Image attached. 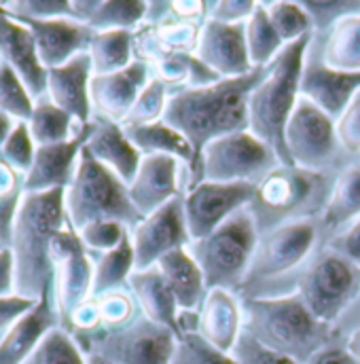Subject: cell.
I'll return each mask as SVG.
<instances>
[{
    "instance_id": "cell-1",
    "label": "cell",
    "mask_w": 360,
    "mask_h": 364,
    "mask_svg": "<svg viewBox=\"0 0 360 364\" xmlns=\"http://www.w3.org/2000/svg\"><path fill=\"white\" fill-rule=\"evenodd\" d=\"M270 66L255 68L240 79H221L197 90L174 91L168 100L164 121L180 132L191 149V182L197 176L201 151L229 134L248 132V102L253 91L265 79Z\"/></svg>"
},
{
    "instance_id": "cell-2",
    "label": "cell",
    "mask_w": 360,
    "mask_h": 364,
    "mask_svg": "<svg viewBox=\"0 0 360 364\" xmlns=\"http://www.w3.org/2000/svg\"><path fill=\"white\" fill-rule=\"evenodd\" d=\"M64 197L66 188L23 195L9 242L15 259V294L41 299L53 290L51 244L68 227Z\"/></svg>"
},
{
    "instance_id": "cell-3",
    "label": "cell",
    "mask_w": 360,
    "mask_h": 364,
    "mask_svg": "<svg viewBox=\"0 0 360 364\" xmlns=\"http://www.w3.org/2000/svg\"><path fill=\"white\" fill-rule=\"evenodd\" d=\"M244 328L263 346L305 364L316 352L331 346L333 324L320 322L301 296L248 299L244 305Z\"/></svg>"
},
{
    "instance_id": "cell-4",
    "label": "cell",
    "mask_w": 360,
    "mask_h": 364,
    "mask_svg": "<svg viewBox=\"0 0 360 364\" xmlns=\"http://www.w3.org/2000/svg\"><path fill=\"white\" fill-rule=\"evenodd\" d=\"M312 34L286 45L268 68L265 79L253 91L248 102V132L275 153L280 166H292L284 144L286 123L301 100V75Z\"/></svg>"
},
{
    "instance_id": "cell-5",
    "label": "cell",
    "mask_w": 360,
    "mask_h": 364,
    "mask_svg": "<svg viewBox=\"0 0 360 364\" xmlns=\"http://www.w3.org/2000/svg\"><path fill=\"white\" fill-rule=\"evenodd\" d=\"M66 216L75 231L97 220H117L129 231L144 218L129 199L127 184L97 159L88 149L81 151L75 178L66 188Z\"/></svg>"
},
{
    "instance_id": "cell-6",
    "label": "cell",
    "mask_w": 360,
    "mask_h": 364,
    "mask_svg": "<svg viewBox=\"0 0 360 364\" xmlns=\"http://www.w3.org/2000/svg\"><path fill=\"white\" fill-rule=\"evenodd\" d=\"M257 246L259 227L248 205L235 212L208 237L191 242L189 252L203 273L208 290H231L248 277Z\"/></svg>"
},
{
    "instance_id": "cell-7",
    "label": "cell",
    "mask_w": 360,
    "mask_h": 364,
    "mask_svg": "<svg viewBox=\"0 0 360 364\" xmlns=\"http://www.w3.org/2000/svg\"><path fill=\"white\" fill-rule=\"evenodd\" d=\"M280 166L275 153L250 132H238L210 142L201 151L197 176L191 182H257Z\"/></svg>"
},
{
    "instance_id": "cell-8",
    "label": "cell",
    "mask_w": 360,
    "mask_h": 364,
    "mask_svg": "<svg viewBox=\"0 0 360 364\" xmlns=\"http://www.w3.org/2000/svg\"><path fill=\"white\" fill-rule=\"evenodd\" d=\"M360 292V267L335 250L322 252L299 279L297 294L305 307L327 324H333Z\"/></svg>"
},
{
    "instance_id": "cell-9",
    "label": "cell",
    "mask_w": 360,
    "mask_h": 364,
    "mask_svg": "<svg viewBox=\"0 0 360 364\" xmlns=\"http://www.w3.org/2000/svg\"><path fill=\"white\" fill-rule=\"evenodd\" d=\"M322 182L324 176L320 172L295 166H275L257 182V193L250 203L259 233L273 225H284L286 218L303 214L318 197Z\"/></svg>"
},
{
    "instance_id": "cell-10",
    "label": "cell",
    "mask_w": 360,
    "mask_h": 364,
    "mask_svg": "<svg viewBox=\"0 0 360 364\" xmlns=\"http://www.w3.org/2000/svg\"><path fill=\"white\" fill-rule=\"evenodd\" d=\"M90 346L91 354H100L112 364H172L179 335L142 316L125 328L97 335Z\"/></svg>"
},
{
    "instance_id": "cell-11",
    "label": "cell",
    "mask_w": 360,
    "mask_h": 364,
    "mask_svg": "<svg viewBox=\"0 0 360 364\" xmlns=\"http://www.w3.org/2000/svg\"><path fill=\"white\" fill-rule=\"evenodd\" d=\"M255 182H208L193 184L182 197L184 223L191 242L214 233L235 212L248 208L255 199Z\"/></svg>"
},
{
    "instance_id": "cell-12",
    "label": "cell",
    "mask_w": 360,
    "mask_h": 364,
    "mask_svg": "<svg viewBox=\"0 0 360 364\" xmlns=\"http://www.w3.org/2000/svg\"><path fill=\"white\" fill-rule=\"evenodd\" d=\"M284 144L295 168L318 172L329 166L337 153L335 121L309 100L301 97L286 123Z\"/></svg>"
},
{
    "instance_id": "cell-13",
    "label": "cell",
    "mask_w": 360,
    "mask_h": 364,
    "mask_svg": "<svg viewBox=\"0 0 360 364\" xmlns=\"http://www.w3.org/2000/svg\"><path fill=\"white\" fill-rule=\"evenodd\" d=\"M53 261V301L60 320H68L77 307L91 299L93 265L79 233L68 225L51 244Z\"/></svg>"
},
{
    "instance_id": "cell-14",
    "label": "cell",
    "mask_w": 360,
    "mask_h": 364,
    "mask_svg": "<svg viewBox=\"0 0 360 364\" xmlns=\"http://www.w3.org/2000/svg\"><path fill=\"white\" fill-rule=\"evenodd\" d=\"M318 231L312 218L288 220L259 240L246 279H268L299 267L316 244Z\"/></svg>"
},
{
    "instance_id": "cell-15",
    "label": "cell",
    "mask_w": 360,
    "mask_h": 364,
    "mask_svg": "<svg viewBox=\"0 0 360 364\" xmlns=\"http://www.w3.org/2000/svg\"><path fill=\"white\" fill-rule=\"evenodd\" d=\"M132 246L136 255V272L155 267L166 255L191 244L182 197H174L157 212L144 216L132 231Z\"/></svg>"
},
{
    "instance_id": "cell-16",
    "label": "cell",
    "mask_w": 360,
    "mask_h": 364,
    "mask_svg": "<svg viewBox=\"0 0 360 364\" xmlns=\"http://www.w3.org/2000/svg\"><path fill=\"white\" fill-rule=\"evenodd\" d=\"M195 55L218 79H240L255 70L246 47V23L206 19L199 30Z\"/></svg>"
},
{
    "instance_id": "cell-17",
    "label": "cell",
    "mask_w": 360,
    "mask_h": 364,
    "mask_svg": "<svg viewBox=\"0 0 360 364\" xmlns=\"http://www.w3.org/2000/svg\"><path fill=\"white\" fill-rule=\"evenodd\" d=\"M149 81L151 64L144 60H134L127 68L119 73L93 77L90 87L93 112L102 121L121 125Z\"/></svg>"
},
{
    "instance_id": "cell-18",
    "label": "cell",
    "mask_w": 360,
    "mask_h": 364,
    "mask_svg": "<svg viewBox=\"0 0 360 364\" xmlns=\"http://www.w3.org/2000/svg\"><path fill=\"white\" fill-rule=\"evenodd\" d=\"M19 21V19H17ZM34 38L36 53L45 70L60 68L75 60L81 53L90 51L93 30L70 19V17H58V19H45V21H21Z\"/></svg>"
},
{
    "instance_id": "cell-19",
    "label": "cell",
    "mask_w": 360,
    "mask_h": 364,
    "mask_svg": "<svg viewBox=\"0 0 360 364\" xmlns=\"http://www.w3.org/2000/svg\"><path fill=\"white\" fill-rule=\"evenodd\" d=\"M91 134V123L83 125L79 134L62 144L38 146L32 170L23 178L26 193H47L58 188H68L75 178L81 151L85 149Z\"/></svg>"
},
{
    "instance_id": "cell-20",
    "label": "cell",
    "mask_w": 360,
    "mask_h": 364,
    "mask_svg": "<svg viewBox=\"0 0 360 364\" xmlns=\"http://www.w3.org/2000/svg\"><path fill=\"white\" fill-rule=\"evenodd\" d=\"M0 62L9 64L34 100L47 95V70L38 60L32 32L0 6Z\"/></svg>"
},
{
    "instance_id": "cell-21",
    "label": "cell",
    "mask_w": 360,
    "mask_h": 364,
    "mask_svg": "<svg viewBox=\"0 0 360 364\" xmlns=\"http://www.w3.org/2000/svg\"><path fill=\"white\" fill-rule=\"evenodd\" d=\"M58 320L60 314L53 301V290H49L0 337V364H26L41 341L58 328Z\"/></svg>"
},
{
    "instance_id": "cell-22",
    "label": "cell",
    "mask_w": 360,
    "mask_h": 364,
    "mask_svg": "<svg viewBox=\"0 0 360 364\" xmlns=\"http://www.w3.org/2000/svg\"><path fill=\"white\" fill-rule=\"evenodd\" d=\"M91 79L93 66L90 53H81L68 64L47 70V97L64 112H68L79 125H88L93 114L90 95Z\"/></svg>"
},
{
    "instance_id": "cell-23",
    "label": "cell",
    "mask_w": 360,
    "mask_h": 364,
    "mask_svg": "<svg viewBox=\"0 0 360 364\" xmlns=\"http://www.w3.org/2000/svg\"><path fill=\"white\" fill-rule=\"evenodd\" d=\"M299 91L301 97L309 100L333 121H337L360 91V73H339L322 62H307L301 75Z\"/></svg>"
},
{
    "instance_id": "cell-24",
    "label": "cell",
    "mask_w": 360,
    "mask_h": 364,
    "mask_svg": "<svg viewBox=\"0 0 360 364\" xmlns=\"http://www.w3.org/2000/svg\"><path fill=\"white\" fill-rule=\"evenodd\" d=\"M244 331V309L231 294V290H208L199 316L197 333L216 350L231 354Z\"/></svg>"
},
{
    "instance_id": "cell-25",
    "label": "cell",
    "mask_w": 360,
    "mask_h": 364,
    "mask_svg": "<svg viewBox=\"0 0 360 364\" xmlns=\"http://www.w3.org/2000/svg\"><path fill=\"white\" fill-rule=\"evenodd\" d=\"M127 191L132 203L142 216L157 212L179 197V159L166 155L144 157Z\"/></svg>"
},
{
    "instance_id": "cell-26",
    "label": "cell",
    "mask_w": 360,
    "mask_h": 364,
    "mask_svg": "<svg viewBox=\"0 0 360 364\" xmlns=\"http://www.w3.org/2000/svg\"><path fill=\"white\" fill-rule=\"evenodd\" d=\"M85 149L104 168L117 174L127 186L134 182L142 164V153L132 144L123 125L95 119L91 121V134Z\"/></svg>"
},
{
    "instance_id": "cell-27",
    "label": "cell",
    "mask_w": 360,
    "mask_h": 364,
    "mask_svg": "<svg viewBox=\"0 0 360 364\" xmlns=\"http://www.w3.org/2000/svg\"><path fill=\"white\" fill-rule=\"evenodd\" d=\"M127 284H129V290H132L136 303L142 309V316L159 326L170 328L172 333L179 335L180 339L182 331L179 324V305H176V299H174L172 290L168 288L164 275L159 272V267L155 265L151 269L134 272Z\"/></svg>"
},
{
    "instance_id": "cell-28",
    "label": "cell",
    "mask_w": 360,
    "mask_h": 364,
    "mask_svg": "<svg viewBox=\"0 0 360 364\" xmlns=\"http://www.w3.org/2000/svg\"><path fill=\"white\" fill-rule=\"evenodd\" d=\"M149 13L144 0H70V19L93 32L132 30Z\"/></svg>"
},
{
    "instance_id": "cell-29",
    "label": "cell",
    "mask_w": 360,
    "mask_h": 364,
    "mask_svg": "<svg viewBox=\"0 0 360 364\" xmlns=\"http://www.w3.org/2000/svg\"><path fill=\"white\" fill-rule=\"evenodd\" d=\"M157 267L164 275L168 288L172 290L179 309L195 311L201 307V303L208 294V288H206V279H203V273L199 269L197 261L189 252V246L166 255L157 263Z\"/></svg>"
},
{
    "instance_id": "cell-30",
    "label": "cell",
    "mask_w": 360,
    "mask_h": 364,
    "mask_svg": "<svg viewBox=\"0 0 360 364\" xmlns=\"http://www.w3.org/2000/svg\"><path fill=\"white\" fill-rule=\"evenodd\" d=\"M123 129H125L127 138L132 140V144L142 153V157L166 155V157H174L179 161L189 164V168H191L193 149H191L189 140L172 125H168L166 121L136 125V127H123Z\"/></svg>"
},
{
    "instance_id": "cell-31",
    "label": "cell",
    "mask_w": 360,
    "mask_h": 364,
    "mask_svg": "<svg viewBox=\"0 0 360 364\" xmlns=\"http://www.w3.org/2000/svg\"><path fill=\"white\" fill-rule=\"evenodd\" d=\"M322 64L339 73H360V15H350L329 30Z\"/></svg>"
},
{
    "instance_id": "cell-32",
    "label": "cell",
    "mask_w": 360,
    "mask_h": 364,
    "mask_svg": "<svg viewBox=\"0 0 360 364\" xmlns=\"http://www.w3.org/2000/svg\"><path fill=\"white\" fill-rule=\"evenodd\" d=\"M93 77L112 75L127 68L134 60V32L132 30H108L95 32L90 45Z\"/></svg>"
},
{
    "instance_id": "cell-33",
    "label": "cell",
    "mask_w": 360,
    "mask_h": 364,
    "mask_svg": "<svg viewBox=\"0 0 360 364\" xmlns=\"http://www.w3.org/2000/svg\"><path fill=\"white\" fill-rule=\"evenodd\" d=\"M75 119L55 106L47 95L34 102V110L28 119V129L36 142V146H51L73 140L79 129L75 132Z\"/></svg>"
},
{
    "instance_id": "cell-34",
    "label": "cell",
    "mask_w": 360,
    "mask_h": 364,
    "mask_svg": "<svg viewBox=\"0 0 360 364\" xmlns=\"http://www.w3.org/2000/svg\"><path fill=\"white\" fill-rule=\"evenodd\" d=\"M356 218H360V164L350 166L335 181L324 208L322 223L329 229H337L354 223Z\"/></svg>"
},
{
    "instance_id": "cell-35",
    "label": "cell",
    "mask_w": 360,
    "mask_h": 364,
    "mask_svg": "<svg viewBox=\"0 0 360 364\" xmlns=\"http://www.w3.org/2000/svg\"><path fill=\"white\" fill-rule=\"evenodd\" d=\"M136 272V255L132 246V235L121 242L110 252H104L97 257L93 265V290L91 296H102L112 290H121L125 282H129L132 273Z\"/></svg>"
},
{
    "instance_id": "cell-36",
    "label": "cell",
    "mask_w": 360,
    "mask_h": 364,
    "mask_svg": "<svg viewBox=\"0 0 360 364\" xmlns=\"http://www.w3.org/2000/svg\"><path fill=\"white\" fill-rule=\"evenodd\" d=\"M155 79L170 85H182V90H197L221 81L208 70L195 53H172L155 62Z\"/></svg>"
},
{
    "instance_id": "cell-37",
    "label": "cell",
    "mask_w": 360,
    "mask_h": 364,
    "mask_svg": "<svg viewBox=\"0 0 360 364\" xmlns=\"http://www.w3.org/2000/svg\"><path fill=\"white\" fill-rule=\"evenodd\" d=\"M246 47H248V55L255 68L270 66L280 55V51L286 47V43L280 38V34L271 26L270 15L263 2L257 4L255 13L246 21Z\"/></svg>"
},
{
    "instance_id": "cell-38",
    "label": "cell",
    "mask_w": 360,
    "mask_h": 364,
    "mask_svg": "<svg viewBox=\"0 0 360 364\" xmlns=\"http://www.w3.org/2000/svg\"><path fill=\"white\" fill-rule=\"evenodd\" d=\"M268 15H270L271 26L280 34V38L290 45L307 34H314V26L309 15L305 13L301 2H290V0H273L263 2Z\"/></svg>"
},
{
    "instance_id": "cell-39",
    "label": "cell",
    "mask_w": 360,
    "mask_h": 364,
    "mask_svg": "<svg viewBox=\"0 0 360 364\" xmlns=\"http://www.w3.org/2000/svg\"><path fill=\"white\" fill-rule=\"evenodd\" d=\"M23 195V176L0 159V248H9L15 216Z\"/></svg>"
},
{
    "instance_id": "cell-40",
    "label": "cell",
    "mask_w": 360,
    "mask_h": 364,
    "mask_svg": "<svg viewBox=\"0 0 360 364\" xmlns=\"http://www.w3.org/2000/svg\"><path fill=\"white\" fill-rule=\"evenodd\" d=\"M26 364H88L77 339L66 328H53Z\"/></svg>"
},
{
    "instance_id": "cell-41",
    "label": "cell",
    "mask_w": 360,
    "mask_h": 364,
    "mask_svg": "<svg viewBox=\"0 0 360 364\" xmlns=\"http://www.w3.org/2000/svg\"><path fill=\"white\" fill-rule=\"evenodd\" d=\"M34 97L26 87L23 79L4 62H0V112L15 121L30 119L34 110Z\"/></svg>"
},
{
    "instance_id": "cell-42",
    "label": "cell",
    "mask_w": 360,
    "mask_h": 364,
    "mask_svg": "<svg viewBox=\"0 0 360 364\" xmlns=\"http://www.w3.org/2000/svg\"><path fill=\"white\" fill-rule=\"evenodd\" d=\"M168 85L159 79H151L147 87L140 91L136 104L132 106L129 114L121 123L123 127H136V125H149L164 121L166 106H168Z\"/></svg>"
},
{
    "instance_id": "cell-43",
    "label": "cell",
    "mask_w": 360,
    "mask_h": 364,
    "mask_svg": "<svg viewBox=\"0 0 360 364\" xmlns=\"http://www.w3.org/2000/svg\"><path fill=\"white\" fill-rule=\"evenodd\" d=\"M36 142L28 129L26 121H17L13 132L9 134L4 146H2V155L0 159L11 166L17 174H21L23 178L28 176V172L32 170L34 157H36Z\"/></svg>"
},
{
    "instance_id": "cell-44",
    "label": "cell",
    "mask_w": 360,
    "mask_h": 364,
    "mask_svg": "<svg viewBox=\"0 0 360 364\" xmlns=\"http://www.w3.org/2000/svg\"><path fill=\"white\" fill-rule=\"evenodd\" d=\"M95 301H97V309L102 318V333L125 328L136 320V299L123 290L106 292L102 296H95Z\"/></svg>"
},
{
    "instance_id": "cell-45",
    "label": "cell",
    "mask_w": 360,
    "mask_h": 364,
    "mask_svg": "<svg viewBox=\"0 0 360 364\" xmlns=\"http://www.w3.org/2000/svg\"><path fill=\"white\" fill-rule=\"evenodd\" d=\"M172 364H238V360L212 348L197 331H186L180 335Z\"/></svg>"
},
{
    "instance_id": "cell-46",
    "label": "cell",
    "mask_w": 360,
    "mask_h": 364,
    "mask_svg": "<svg viewBox=\"0 0 360 364\" xmlns=\"http://www.w3.org/2000/svg\"><path fill=\"white\" fill-rule=\"evenodd\" d=\"M0 6L19 21H45L70 17V0H9Z\"/></svg>"
},
{
    "instance_id": "cell-47",
    "label": "cell",
    "mask_w": 360,
    "mask_h": 364,
    "mask_svg": "<svg viewBox=\"0 0 360 364\" xmlns=\"http://www.w3.org/2000/svg\"><path fill=\"white\" fill-rule=\"evenodd\" d=\"M301 4L318 32L331 30L350 15H360V0H307Z\"/></svg>"
},
{
    "instance_id": "cell-48",
    "label": "cell",
    "mask_w": 360,
    "mask_h": 364,
    "mask_svg": "<svg viewBox=\"0 0 360 364\" xmlns=\"http://www.w3.org/2000/svg\"><path fill=\"white\" fill-rule=\"evenodd\" d=\"M77 233H79V237H81V242L90 255H93V252L104 255V252H110L117 246H121V242L127 237L129 229L117 220H97V223H91L88 227H83Z\"/></svg>"
},
{
    "instance_id": "cell-49",
    "label": "cell",
    "mask_w": 360,
    "mask_h": 364,
    "mask_svg": "<svg viewBox=\"0 0 360 364\" xmlns=\"http://www.w3.org/2000/svg\"><path fill=\"white\" fill-rule=\"evenodd\" d=\"M231 356L238 360V364H299L295 358L275 352L268 346H263L261 341H257L246 328L242 331Z\"/></svg>"
},
{
    "instance_id": "cell-50",
    "label": "cell",
    "mask_w": 360,
    "mask_h": 364,
    "mask_svg": "<svg viewBox=\"0 0 360 364\" xmlns=\"http://www.w3.org/2000/svg\"><path fill=\"white\" fill-rule=\"evenodd\" d=\"M335 134L342 149L348 153L360 151V91L352 97V102L346 106L342 117L335 121Z\"/></svg>"
},
{
    "instance_id": "cell-51",
    "label": "cell",
    "mask_w": 360,
    "mask_h": 364,
    "mask_svg": "<svg viewBox=\"0 0 360 364\" xmlns=\"http://www.w3.org/2000/svg\"><path fill=\"white\" fill-rule=\"evenodd\" d=\"M259 2L253 0H221L210 2V15L208 19L221 21V23H246L250 15L255 13Z\"/></svg>"
},
{
    "instance_id": "cell-52",
    "label": "cell",
    "mask_w": 360,
    "mask_h": 364,
    "mask_svg": "<svg viewBox=\"0 0 360 364\" xmlns=\"http://www.w3.org/2000/svg\"><path fill=\"white\" fill-rule=\"evenodd\" d=\"M38 303V299H28L21 294H6L0 296V335H4L19 318H23L34 305Z\"/></svg>"
},
{
    "instance_id": "cell-53",
    "label": "cell",
    "mask_w": 360,
    "mask_h": 364,
    "mask_svg": "<svg viewBox=\"0 0 360 364\" xmlns=\"http://www.w3.org/2000/svg\"><path fill=\"white\" fill-rule=\"evenodd\" d=\"M331 250L339 252L344 259L360 267V218L350 223V227L331 242Z\"/></svg>"
},
{
    "instance_id": "cell-54",
    "label": "cell",
    "mask_w": 360,
    "mask_h": 364,
    "mask_svg": "<svg viewBox=\"0 0 360 364\" xmlns=\"http://www.w3.org/2000/svg\"><path fill=\"white\" fill-rule=\"evenodd\" d=\"M15 294V259L11 248H0V296Z\"/></svg>"
},
{
    "instance_id": "cell-55",
    "label": "cell",
    "mask_w": 360,
    "mask_h": 364,
    "mask_svg": "<svg viewBox=\"0 0 360 364\" xmlns=\"http://www.w3.org/2000/svg\"><path fill=\"white\" fill-rule=\"evenodd\" d=\"M305 364H360L348 348H337V346H327L320 352H316Z\"/></svg>"
},
{
    "instance_id": "cell-56",
    "label": "cell",
    "mask_w": 360,
    "mask_h": 364,
    "mask_svg": "<svg viewBox=\"0 0 360 364\" xmlns=\"http://www.w3.org/2000/svg\"><path fill=\"white\" fill-rule=\"evenodd\" d=\"M15 123H17L15 119H11V117H6L4 112H0V155H2V146H4V142H6L9 134L13 132Z\"/></svg>"
},
{
    "instance_id": "cell-57",
    "label": "cell",
    "mask_w": 360,
    "mask_h": 364,
    "mask_svg": "<svg viewBox=\"0 0 360 364\" xmlns=\"http://www.w3.org/2000/svg\"><path fill=\"white\" fill-rule=\"evenodd\" d=\"M348 352L356 358L360 363V331H354L352 335H350V339H348Z\"/></svg>"
},
{
    "instance_id": "cell-58",
    "label": "cell",
    "mask_w": 360,
    "mask_h": 364,
    "mask_svg": "<svg viewBox=\"0 0 360 364\" xmlns=\"http://www.w3.org/2000/svg\"><path fill=\"white\" fill-rule=\"evenodd\" d=\"M88 364H112L110 360H106V358H102L100 354H90L88 356Z\"/></svg>"
},
{
    "instance_id": "cell-59",
    "label": "cell",
    "mask_w": 360,
    "mask_h": 364,
    "mask_svg": "<svg viewBox=\"0 0 360 364\" xmlns=\"http://www.w3.org/2000/svg\"><path fill=\"white\" fill-rule=\"evenodd\" d=\"M0 337H2V335H0Z\"/></svg>"
}]
</instances>
